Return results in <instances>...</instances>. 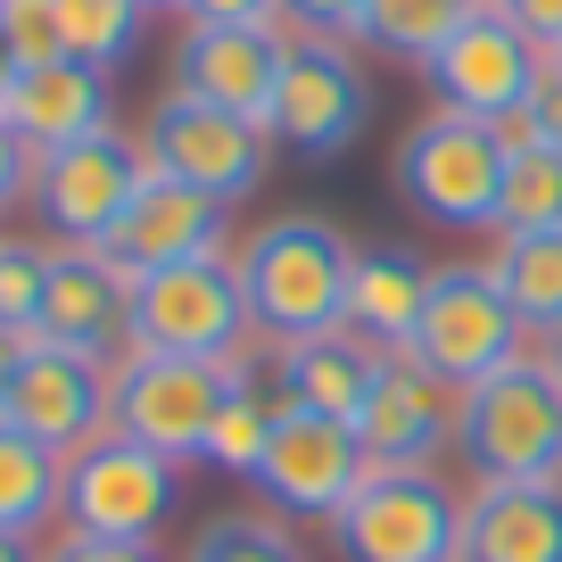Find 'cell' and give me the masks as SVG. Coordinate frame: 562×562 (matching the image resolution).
Segmentation results:
<instances>
[{
	"label": "cell",
	"instance_id": "cell-14",
	"mask_svg": "<svg viewBox=\"0 0 562 562\" xmlns=\"http://www.w3.org/2000/svg\"><path fill=\"white\" fill-rule=\"evenodd\" d=\"M0 422L42 439L50 456H75V447H91L116 422V364H91L75 348H42L34 339L18 381L0 389Z\"/></svg>",
	"mask_w": 562,
	"mask_h": 562
},
{
	"label": "cell",
	"instance_id": "cell-23",
	"mask_svg": "<svg viewBox=\"0 0 562 562\" xmlns=\"http://www.w3.org/2000/svg\"><path fill=\"white\" fill-rule=\"evenodd\" d=\"M488 273H496V290L513 299V315H521L529 339L562 331V232H496Z\"/></svg>",
	"mask_w": 562,
	"mask_h": 562
},
{
	"label": "cell",
	"instance_id": "cell-20",
	"mask_svg": "<svg viewBox=\"0 0 562 562\" xmlns=\"http://www.w3.org/2000/svg\"><path fill=\"white\" fill-rule=\"evenodd\" d=\"M372 381H381V348H364L356 331H323V339H299V348H273V389L299 414H323V422H348L356 430L372 405Z\"/></svg>",
	"mask_w": 562,
	"mask_h": 562
},
{
	"label": "cell",
	"instance_id": "cell-11",
	"mask_svg": "<svg viewBox=\"0 0 562 562\" xmlns=\"http://www.w3.org/2000/svg\"><path fill=\"white\" fill-rule=\"evenodd\" d=\"M232 389H240V364L124 356V364H116V422H108V430H124V439H140V447H158V456H175V463H199Z\"/></svg>",
	"mask_w": 562,
	"mask_h": 562
},
{
	"label": "cell",
	"instance_id": "cell-18",
	"mask_svg": "<svg viewBox=\"0 0 562 562\" xmlns=\"http://www.w3.org/2000/svg\"><path fill=\"white\" fill-rule=\"evenodd\" d=\"M463 422V389L439 381L430 364L414 356H381V381H372V405L356 422V439H364L372 463H430L447 439H456Z\"/></svg>",
	"mask_w": 562,
	"mask_h": 562
},
{
	"label": "cell",
	"instance_id": "cell-12",
	"mask_svg": "<svg viewBox=\"0 0 562 562\" xmlns=\"http://www.w3.org/2000/svg\"><path fill=\"white\" fill-rule=\"evenodd\" d=\"M538 75H546V50L505 18V9H488V0H480L472 18H463L439 50H430L422 83L439 91V108H456V116L505 124V116H521V108H529Z\"/></svg>",
	"mask_w": 562,
	"mask_h": 562
},
{
	"label": "cell",
	"instance_id": "cell-43",
	"mask_svg": "<svg viewBox=\"0 0 562 562\" xmlns=\"http://www.w3.org/2000/svg\"><path fill=\"white\" fill-rule=\"evenodd\" d=\"M546 58H554V67H562V42H554V50H546Z\"/></svg>",
	"mask_w": 562,
	"mask_h": 562
},
{
	"label": "cell",
	"instance_id": "cell-1",
	"mask_svg": "<svg viewBox=\"0 0 562 562\" xmlns=\"http://www.w3.org/2000/svg\"><path fill=\"white\" fill-rule=\"evenodd\" d=\"M232 265H240V299H248L257 339L299 348V339L348 331L356 240L339 224H323V215H273V224H257L232 248Z\"/></svg>",
	"mask_w": 562,
	"mask_h": 562
},
{
	"label": "cell",
	"instance_id": "cell-10",
	"mask_svg": "<svg viewBox=\"0 0 562 562\" xmlns=\"http://www.w3.org/2000/svg\"><path fill=\"white\" fill-rule=\"evenodd\" d=\"M372 124V75L356 58V42H290L281 91L265 108V133L290 158H339L356 149Z\"/></svg>",
	"mask_w": 562,
	"mask_h": 562
},
{
	"label": "cell",
	"instance_id": "cell-13",
	"mask_svg": "<svg viewBox=\"0 0 562 562\" xmlns=\"http://www.w3.org/2000/svg\"><path fill=\"white\" fill-rule=\"evenodd\" d=\"M364 472H372V456H364V439H356L348 422L281 405L273 447H265V463H257V496L273 505V521H323L331 529V513L364 488Z\"/></svg>",
	"mask_w": 562,
	"mask_h": 562
},
{
	"label": "cell",
	"instance_id": "cell-8",
	"mask_svg": "<svg viewBox=\"0 0 562 562\" xmlns=\"http://www.w3.org/2000/svg\"><path fill=\"white\" fill-rule=\"evenodd\" d=\"M140 149H149V175H175V182H191V191L224 199V207H240L265 182V166H273V133H265L257 116H232V108L191 100V91H166V100L149 108Z\"/></svg>",
	"mask_w": 562,
	"mask_h": 562
},
{
	"label": "cell",
	"instance_id": "cell-19",
	"mask_svg": "<svg viewBox=\"0 0 562 562\" xmlns=\"http://www.w3.org/2000/svg\"><path fill=\"white\" fill-rule=\"evenodd\" d=\"M0 116L25 133V149H67V140H91L116 124V75L83 67V58H50V67H25L18 91H9V108Z\"/></svg>",
	"mask_w": 562,
	"mask_h": 562
},
{
	"label": "cell",
	"instance_id": "cell-21",
	"mask_svg": "<svg viewBox=\"0 0 562 562\" xmlns=\"http://www.w3.org/2000/svg\"><path fill=\"white\" fill-rule=\"evenodd\" d=\"M430 273L414 248H356V281H348V331L381 356H405L414 348V323L430 306Z\"/></svg>",
	"mask_w": 562,
	"mask_h": 562
},
{
	"label": "cell",
	"instance_id": "cell-6",
	"mask_svg": "<svg viewBox=\"0 0 562 562\" xmlns=\"http://www.w3.org/2000/svg\"><path fill=\"white\" fill-rule=\"evenodd\" d=\"M248 299H240V265L191 257L166 273L133 281V356H191V364H240L248 348Z\"/></svg>",
	"mask_w": 562,
	"mask_h": 562
},
{
	"label": "cell",
	"instance_id": "cell-24",
	"mask_svg": "<svg viewBox=\"0 0 562 562\" xmlns=\"http://www.w3.org/2000/svg\"><path fill=\"white\" fill-rule=\"evenodd\" d=\"M58 496H67V456H50L42 439L0 422V529L42 538L58 521Z\"/></svg>",
	"mask_w": 562,
	"mask_h": 562
},
{
	"label": "cell",
	"instance_id": "cell-16",
	"mask_svg": "<svg viewBox=\"0 0 562 562\" xmlns=\"http://www.w3.org/2000/svg\"><path fill=\"white\" fill-rule=\"evenodd\" d=\"M290 42H299L290 25H182L175 91L265 124V108H273V91H281V67H290Z\"/></svg>",
	"mask_w": 562,
	"mask_h": 562
},
{
	"label": "cell",
	"instance_id": "cell-27",
	"mask_svg": "<svg viewBox=\"0 0 562 562\" xmlns=\"http://www.w3.org/2000/svg\"><path fill=\"white\" fill-rule=\"evenodd\" d=\"M58 25H67V58L116 75L149 34V9L140 0H58Z\"/></svg>",
	"mask_w": 562,
	"mask_h": 562
},
{
	"label": "cell",
	"instance_id": "cell-30",
	"mask_svg": "<svg viewBox=\"0 0 562 562\" xmlns=\"http://www.w3.org/2000/svg\"><path fill=\"white\" fill-rule=\"evenodd\" d=\"M42 299H50V240H18V232H0V323L34 331Z\"/></svg>",
	"mask_w": 562,
	"mask_h": 562
},
{
	"label": "cell",
	"instance_id": "cell-3",
	"mask_svg": "<svg viewBox=\"0 0 562 562\" xmlns=\"http://www.w3.org/2000/svg\"><path fill=\"white\" fill-rule=\"evenodd\" d=\"M505 166H513V149L496 140V124L456 116V108H430L397 140V191L430 232H496Z\"/></svg>",
	"mask_w": 562,
	"mask_h": 562
},
{
	"label": "cell",
	"instance_id": "cell-25",
	"mask_svg": "<svg viewBox=\"0 0 562 562\" xmlns=\"http://www.w3.org/2000/svg\"><path fill=\"white\" fill-rule=\"evenodd\" d=\"M472 9H480V0H364L356 42L381 50V58H405V67H430V50H439Z\"/></svg>",
	"mask_w": 562,
	"mask_h": 562
},
{
	"label": "cell",
	"instance_id": "cell-32",
	"mask_svg": "<svg viewBox=\"0 0 562 562\" xmlns=\"http://www.w3.org/2000/svg\"><path fill=\"white\" fill-rule=\"evenodd\" d=\"M281 25H290L299 42H356L364 0H281Z\"/></svg>",
	"mask_w": 562,
	"mask_h": 562
},
{
	"label": "cell",
	"instance_id": "cell-42",
	"mask_svg": "<svg viewBox=\"0 0 562 562\" xmlns=\"http://www.w3.org/2000/svg\"><path fill=\"white\" fill-rule=\"evenodd\" d=\"M140 9H182V0H140Z\"/></svg>",
	"mask_w": 562,
	"mask_h": 562
},
{
	"label": "cell",
	"instance_id": "cell-34",
	"mask_svg": "<svg viewBox=\"0 0 562 562\" xmlns=\"http://www.w3.org/2000/svg\"><path fill=\"white\" fill-rule=\"evenodd\" d=\"M18 199H34V149H25L18 124L0 116V215L18 207Z\"/></svg>",
	"mask_w": 562,
	"mask_h": 562
},
{
	"label": "cell",
	"instance_id": "cell-9",
	"mask_svg": "<svg viewBox=\"0 0 562 562\" xmlns=\"http://www.w3.org/2000/svg\"><path fill=\"white\" fill-rule=\"evenodd\" d=\"M405 356L430 364L439 381L472 389L488 372H505L513 356H529V331H521V315H513V299L496 290L488 265H439L430 273V306H422Z\"/></svg>",
	"mask_w": 562,
	"mask_h": 562
},
{
	"label": "cell",
	"instance_id": "cell-38",
	"mask_svg": "<svg viewBox=\"0 0 562 562\" xmlns=\"http://www.w3.org/2000/svg\"><path fill=\"white\" fill-rule=\"evenodd\" d=\"M34 356V331H18V323H0V389L18 381V364Z\"/></svg>",
	"mask_w": 562,
	"mask_h": 562
},
{
	"label": "cell",
	"instance_id": "cell-39",
	"mask_svg": "<svg viewBox=\"0 0 562 562\" xmlns=\"http://www.w3.org/2000/svg\"><path fill=\"white\" fill-rule=\"evenodd\" d=\"M42 554H50L42 538H18V529H0V562H42Z\"/></svg>",
	"mask_w": 562,
	"mask_h": 562
},
{
	"label": "cell",
	"instance_id": "cell-17",
	"mask_svg": "<svg viewBox=\"0 0 562 562\" xmlns=\"http://www.w3.org/2000/svg\"><path fill=\"white\" fill-rule=\"evenodd\" d=\"M224 248H232V207L191 191V182H175V175H149L140 199L124 207V224L108 232V257L133 281L166 273V265H191V257H224Z\"/></svg>",
	"mask_w": 562,
	"mask_h": 562
},
{
	"label": "cell",
	"instance_id": "cell-29",
	"mask_svg": "<svg viewBox=\"0 0 562 562\" xmlns=\"http://www.w3.org/2000/svg\"><path fill=\"white\" fill-rule=\"evenodd\" d=\"M191 562H306V546L273 513H215L191 538Z\"/></svg>",
	"mask_w": 562,
	"mask_h": 562
},
{
	"label": "cell",
	"instance_id": "cell-36",
	"mask_svg": "<svg viewBox=\"0 0 562 562\" xmlns=\"http://www.w3.org/2000/svg\"><path fill=\"white\" fill-rule=\"evenodd\" d=\"M488 9H505L538 50H554V42H562V0H488Z\"/></svg>",
	"mask_w": 562,
	"mask_h": 562
},
{
	"label": "cell",
	"instance_id": "cell-41",
	"mask_svg": "<svg viewBox=\"0 0 562 562\" xmlns=\"http://www.w3.org/2000/svg\"><path fill=\"white\" fill-rule=\"evenodd\" d=\"M538 356H546V372H554V381H562V331H554V339H546V348H538Z\"/></svg>",
	"mask_w": 562,
	"mask_h": 562
},
{
	"label": "cell",
	"instance_id": "cell-31",
	"mask_svg": "<svg viewBox=\"0 0 562 562\" xmlns=\"http://www.w3.org/2000/svg\"><path fill=\"white\" fill-rule=\"evenodd\" d=\"M0 34H9L18 67H50V58H67V25H58V0H0Z\"/></svg>",
	"mask_w": 562,
	"mask_h": 562
},
{
	"label": "cell",
	"instance_id": "cell-22",
	"mask_svg": "<svg viewBox=\"0 0 562 562\" xmlns=\"http://www.w3.org/2000/svg\"><path fill=\"white\" fill-rule=\"evenodd\" d=\"M463 562H562V488H472Z\"/></svg>",
	"mask_w": 562,
	"mask_h": 562
},
{
	"label": "cell",
	"instance_id": "cell-4",
	"mask_svg": "<svg viewBox=\"0 0 562 562\" xmlns=\"http://www.w3.org/2000/svg\"><path fill=\"white\" fill-rule=\"evenodd\" d=\"M339 562H463V496L430 463H372L331 513Z\"/></svg>",
	"mask_w": 562,
	"mask_h": 562
},
{
	"label": "cell",
	"instance_id": "cell-2",
	"mask_svg": "<svg viewBox=\"0 0 562 562\" xmlns=\"http://www.w3.org/2000/svg\"><path fill=\"white\" fill-rule=\"evenodd\" d=\"M456 447L480 488H562V381L546 356H513L463 389Z\"/></svg>",
	"mask_w": 562,
	"mask_h": 562
},
{
	"label": "cell",
	"instance_id": "cell-15",
	"mask_svg": "<svg viewBox=\"0 0 562 562\" xmlns=\"http://www.w3.org/2000/svg\"><path fill=\"white\" fill-rule=\"evenodd\" d=\"M42 348H75L91 364L133 356V273L108 248H50V299L34 323Z\"/></svg>",
	"mask_w": 562,
	"mask_h": 562
},
{
	"label": "cell",
	"instance_id": "cell-28",
	"mask_svg": "<svg viewBox=\"0 0 562 562\" xmlns=\"http://www.w3.org/2000/svg\"><path fill=\"white\" fill-rule=\"evenodd\" d=\"M496 232H562V149H513Z\"/></svg>",
	"mask_w": 562,
	"mask_h": 562
},
{
	"label": "cell",
	"instance_id": "cell-5",
	"mask_svg": "<svg viewBox=\"0 0 562 562\" xmlns=\"http://www.w3.org/2000/svg\"><path fill=\"white\" fill-rule=\"evenodd\" d=\"M182 513V463L158 447L100 430L91 447L67 456V496H58V521L75 538H116V546H158L166 521Z\"/></svg>",
	"mask_w": 562,
	"mask_h": 562
},
{
	"label": "cell",
	"instance_id": "cell-7",
	"mask_svg": "<svg viewBox=\"0 0 562 562\" xmlns=\"http://www.w3.org/2000/svg\"><path fill=\"white\" fill-rule=\"evenodd\" d=\"M149 182V149L140 133H91L67 140V149H42L34 158V224L50 232V248H108V232L124 224V207Z\"/></svg>",
	"mask_w": 562,
	"mask_h": 562
},
{
	"label": "cell",
	"instance_id": "cell-37",
	"mask_svg": "<svg viewBox=\"0 0 562 562\" xmlns=\"http://www.w3.org/2000/svg\"><path fill=\"white\" fill-rule=\"evenodd\" d=\"M529 124H538L546 149H562V67H554V58H546L538 91H529Z\"/></svg>",
	"mask_w": 562,
	"mask_h": 562
},
{
	"label": "cell",
	"instance_id": "cell-26",
	"mask_svg": "<svg viewBox=\"0 0 562 562\" xmlns=\"http://www.w3.org/2000/svg\"><path fill=\"white\" fill-rule=\"evenodd\" d=\"M273 422H281V389H265L257 372H240V389L224 397V414H215L207 456H199V463H215V472H232V480H257L265 447H273Z\"/></svg>",
	"mask_w": 562,
	"mask_h": 562
},
{
	"label": "cell",
	"instance_id": "cell-40",
	"mask_svg": "<svg viewBox=\"0 0 562 562\" xmlns=\"http://www.w3.org/2000/svg\"><path fill=\"white\" fill-rule=\"evenodd\" d=\"M18 75L25 67H18V50H9V34H0V108H9V91H18Z\"/></svg>",
	"mask_w": 562,
	"mask_h": 562
},
{
	"label": "cell",
	"instance_id": "cell-33",
	"mask_svg": "<svg viewBox=\"0 0 562 562\" xmlns=\"http://www.w3.org/2000/svg\"><path fill=\"white\" fill-rule=\"evenodd\" d=\"M42 562H166V554L158 546H116V538H75V529H58Z\"/></svg>",
	"mask_w": 562,
	"mask_h": 562
},
{
	"label": "cell",
	"instance_id": "cell-35",
	"mask_svg": "<svg viewBox=\"0 0 562 562\" xmlns=\"http://www.w3.org/2000/svg\"><path fill=\"white\" fill-rule=\"evenodd\" d=\"M182 25H281V0H182Z\"/></svg>",
	"mask_w": 562,
	"mask_h": 562
}]
</instances>
